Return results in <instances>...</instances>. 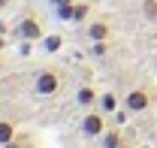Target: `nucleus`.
Returning a JSON list of instances; mask_svg holds the SVG:
<instances>
[{"mask_svg": "<svg viewBox=\"0 0 157 148\" xmlns=\"http://www.w3.org/2000/svg\"><path fill=\"white\" fill-rule=\"evenodd\" d=\"M30 91L36 94V97H58L63 91V76L55 67H45V70H39L30 79Z\"/></svg>", "mask_w": 157, "mask_h": 148, "instance_id": "nucleus-1", "label": "nucleus"}, {"mask_svg": "<svg viewBox=\"0 0 157 148\" xmlns=\"http://www.w3.org/2000/svg\"><path fill=\"white\" fill-rule=\"evenodd\" d=\"M106 115H109V112H103V109H85V118H82V124H78V133H82L85 139H100V136L106 133V127H109Z\"/></svg>", "mask_w": 157, "mask_h": 148, "instance_id": "nucleus-2", "label": "nucleus"}, {"mask_svg": "<svg viewBox=\"0 0 157 148\" xmlns=\"http://www.w3.org/2000/svg\"><path fill=\"white\" fill-rule=\"evenodd\" d=\"M151 100H154L151 88H145V85L142 88H130L127 97H124V109L127 112H148L151 109Z\"/></svg>", "mask_w": 157, "mask_h": 148, "instance_id": "nucleus-3", "label": "nucleus"}, {"mask_svg": "<svg viewBox=\"0 0 157 148\" xmlns=\"http://www.w3.org/2000/svg\"><path fill=\"white\" fill-rule=\"evenodd\" d=\"M15 33H18V39H24V42H39V39L45 37V33H42V21H39V15H33V12L18 21Z\"/></svg>", "mask_w": 157, "mask_h": 148, "instance_id": "nucleus-4", "label": "nucleus"}, {"mask_svg": "<svg viewBox=\"0 0 157 148\" xmlns=\"http://www.w3.org/2000/svg\"><path fill=\"white\" fill-rule=\"evenodd\" d=\"M112 37V21L106 15H97V18L85 21V39L88 42H100V39H109Z\"/></svg>", "mask_w": 157, "mask_h": 148, "instance_id": "nucleus-5", "label": "nucleus"}, {"mask_svg": "<svg viewBox=\"0 0 157 148\" xmlns=\"http://www.w3.org/2000/svg\"><path fill=\"white\" fill-rule=\"evenodd\" d=\"M18 136V118L12 112H0V145L12 142Z\"/></svg>", "mask_w": 157, "mask_h": 148, "instance_id": "nucleus-6", "label": "nucleus"}, {"mask_svg": "<svg viewBox=\"0 0 157 148\" xmlns=\"http://www.w3.org/2000/svg\"><path fill=\"white\" fill-rule=\"evenodd\" d=\"M124 142H127V139H124L121 127H106V133L100 136V148H121Z\"/></svg>", "mask_w": 157, "mask_h": 148, "instance_id": "nucleus-7", "label": "nucleus"}, {"mask_svg": "<svg viewBox=\"0 0 157 148\" xmlns=\"http://www.w3.org/2000/svg\"><path fill=\"white\" fill-rule=\"evenodd\" d=\"M100 97L97 91L91 88V85H78V91H76V103L82 106V109H94V103H97Z\"/></svg>", "mask_w": 157, "mask_h": 148, "instance_id": "nucleus-8", "label": "nucleus"}, {"mask_svg": "<svg viewBox=\"0 0 157 148\" xmlns=\"http://www.w3.org/2000/svg\"><path fill=\"white\" fill-rule=\"evenodd\" d=\"M39 45H42V52H45V55H55V52L63 49V37H60V33H48V37L39 39Z\"/></svg>", "mask_w": 157, "mask_h": 148, "instance_id": "nucleus-9", "label": "nucleus"}, {"mask_svg": "<svg viewBox=\"0 0 157 148\" xmlns=\"http://www.w3.org/2000/svg\"><path fill=\"white\" fill-rule=\"evenodd\" d=\"M55 18H60V21H73V18H76V3L55 6Z\"/></svg>", "mask_w": 157, "mask_h": 148, "instance_id": "nucleus-10", "label": "nucleus"}, {"mask_svg": "<svg viewBox=\"0 0 157 148\" xmlns=\"http://www.w3.org/2000/svg\"><path fill=\"white\" fill-rule=\"evenodd\" d=\"M88 15H91V3H85V0H78L76 3V24H85V21H88Z\"/></svg>", "mask_w": 157, "mask_h": 148, "instance_id": "nucleus-11", "label": "nucleus"}, {"mask_svg": "<svg viewBox=\"0 0 157 148\" xmlns=\"http://www.w3.org/2000/svg\"><path fill=\"white\" fill-rule=\"evenodd\" d=\"M33 142H30V133H18L12 142H6V145H0V148H30Z\"/></svg>", "mask_w": 157, "mask_h": 148, "instance_id": "nucleus-12", "label": "nucleus"}, {"mask_svg": "<svg viewBox=\"0 0 157 148\" xmlns=\"http://www.w3.org/2000/svg\"><path fill=\"white\" fill-rule=\"evenodd\" d=\"M100 109L103 112H115L118 109V97L115 94H103V97H100Z\"/></svg>", "mask_w": 157, "mask_h": 148, "instance_id": "nucleus-13", "label": "nucleus"}, {"mask_svg": "<svg viewBox=\"0 0 157 148\" xmlns=\"http://www.w3.org/2000/svg\"><path fill=\"white\" fill-rule=\"evenodd\" d=\"M91 52H94V55H106V52H109V39H100V42H91Z\"/></svg>", "mask_w": 157, "mask_h": 148, "instance_id": "nucleus-14", "label": "nucleus"}, {"mask_svg": "<svg viewBox=\"0 0 157 148\" xmlns=\"http://www.w3.org/2000/svg\"><path fill=\"white\" fill-rule=\"evenodd\" d=\"M145 12H148V18H157V0H148L145 3Z\"/></svg>", "mask_w": 157, "mask_h": 148, "instance_id": "nucleus-15", "label": "nucleus"}, {"mask_svg": "<svg viewBox=\"0 0 157 148\" xmlns=\"http://www.w3.org/2000/svg\"><path fill=\"white\" fill-rule=\"evenodd\" d=\"M63 3H76V0H48V6L55 9V6H63Z\"/></svg>", "mask_w": 157, "mask_h": 148, "instance_id": "nucleus-16", "label": "nucleus"}, {"mask_svg": "<svg viewBox=\"0 0 157 148\" xmlns=\"http://www.w3.org/2000/svg\"><path fill=\"white\" fill-rule=\"evenodd\" d=\"M9 3H12V0H0V9H6V6H9Z\"/></svg>", "mask_w": 157, "mask_h": 148, "instance_id": "nucleus-17", "label": "nucleus"}, {"mask_svg": "<svg viewBox=\"0 0 157 148\" xmlns=\"http://www.w3.org/2000/svg\"><path fill=\"white\" fill-rule=\"evenodd\" d=\"M121 148H136V145H133V142H124V145H121Z\"/></svg>", "mask_w": 157, "mask_h": 148, "instance_id": "nucleus-18", "label": "nucleus"}, {"mask_svg": "<svg viewBox=\"0 0 157 148\" xmlns=\"http://www.w3.org/2000/svg\"><path fill=\"white\" fill-rule=\"evenodd\" d=\"M3 45H6V42H3V39H0V49H3Z\"/></svg>", "mask_w": 157, "mask_h": 148, "instance_id": "nucleus-19", "label": "nucleus"}]
</instances>
